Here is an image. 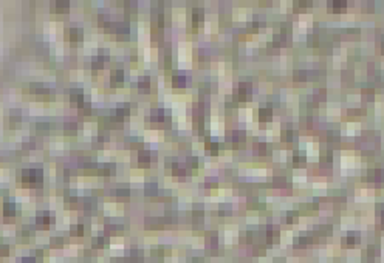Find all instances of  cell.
<instances>
[{"label": "cell", "mask_w": 384, "mask_h": 263, "mask_svg": "<svg viewBox=\"0 0 384 263\" xmlns=\"http://www.w3.org/2000/svg\"><path fill=\"white\" fill-rule=\"evenodd\" d=\"M149 84H150V79H149L147 76H144V78L139 79V84H138V85H139L141 88H146V87H149Z\"/></svg>", "instance_id": "cell-7"}, {"label": "cell", "mask_w": 384, "mask_h": 263, "mask_svg": "<svg viewBox=\"0 0 384 263\" xmlns=\"http://www.w3.org/2000/svg\"><path fill=\"white\" fill-rule=\"evenodd\" d=\"M269 113H271V110H268V109H262V110H260V116H262V118L268 116Z\"/></svg>", "instance_id": "cell-11"}, {"label": "cell", "mask_w": 384, "mask_h": 263, "mask_svg": "<svg viewBox=\"0 0 384 263\" xmlns=\"http://www.w3.org/2000/svg\"><path fill=\"white\" fill-rule=\"evenodd\" d=\"M149 152H141L139 153V161H149Z\"/></svg>", "instance_id": "cell-10"}, {"label": "cell", "mask_w": 384, "mask_h": 263, "mask_svg": "<svg viewBox=\"0 0 384 263\" xmlns=\"http://www.w3.org/2000/svg\"><path fill=\"white\" fill-rule=\"evenodd\" d=\"M330 6H335V9L339 11L341 6H344V0H333V2H330Z\"/></svg>", "instance_id": "cell-9"}, {"label": "cell", "mask_w": 384, "mask_h": 263, "mask_svg": "<svg viewBox=\"0 0 384 263\" xmlns=\"http://www.w3.org/2000/svg\"><path fill=\"white\" fill-rule=\"evenodd\" d=\"M163 118V110H153L152 112V119L153 121H161Z\"/></svg>", "instance_id": "cell-6"}, {"label": "cell", "mask_w": 384, "mask_h": 263, "mask_svg": "<svg viewBox=\"0 0 384 263\" xmlns=\"http://www.w3.org/2000/svg\"><path fill=\"white\" fill-rule=\"evenodd\" d=\"M71 101L82 104V91L81 90H71Z\"/></svg>", "instance_id": "cell-3"}, {"label": "cell", "mask_w": 384, "mask_h": 263, "mask_svg": "<svg viewBox=\"0 0 384 263\" xmlns=\"http://www.w3.org/2000/svg\"><path fill=\"white\" fill-rule=\"evenodd\" d=\"M22 263H34V260H33V259H25Z\"/></svg>", "instance_id": "cell-12"}, {"label": "cell", "mask_w": 384, "mask_h": 263, "mask_svg": "<svg viewBox=\"0 0 384 263\" xmlns=\"http://www.w3.org/2000/svg\"><path fill=\"white\" fill-rule=\"evenodd\" d=\"M56 8L59 12L68 11V0H56Z\"/></svg>", "instance_id": "cell-2"}, {"label": "cell", "mask_w": 384, "mask_h": 263, "mask_svg": "<svg viewBox=\"0 0 384 263\" xmlns=\"http://www.w3.org/2000/svg\"><path fill=\"white\" fill-rule=\"evenodd\" d=\"M201 20H203V11L195 9V11H194V23L197 25V23H200Z\"/></svg>", "instance_id": "cell-4"}, {"label": "cell", "mask_w": 384, "mask_h": 263, "mask_svg": "<svg viewBox=\"0 0 384 263\" xmlns=\"http://www.w3.org/2000/svg\"><path fill=\"white\" fill-rule=\"evenodd\" d=\"M82 29H79V28H70L68 29V39L71 40V42H79V40H82Z\"/></svg>", "instance_id": "cell-1"}, {"label": "cell", "mask_w": 384, "mask_h": 263, "mask_svg": "<svg viewBox=\"0 0 384 263\" xmlns=\"http://www.w3.org/2000/svg\"><path fill=\"white\" fill-rule=\"evenodd\" d=\"M5 215H14V204H5Z\"/></svg>", "instance_id": "cell-8"}, {"label": "cell", "mask_w": 384, "mask_h": 263, "mask_svg": "<svg viewBox=\"0 0 384 263\" xmlns=\"http://www.w3.org/2000/svg\"><path fill=\"white\" fill-rule=\"evenodd\" d=\"M174 84H175L177 87H183V85H186V78H183V76H175V78H174Z\"/></svg>", "instance_id": "cell-5"}]
</instances>
